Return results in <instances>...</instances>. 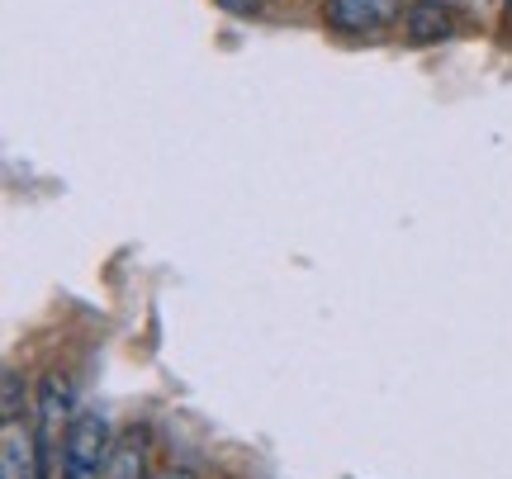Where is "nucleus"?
<instances>
[{
  "instance_id": "f257e3e1",
  "label": "nucleus",
  "mask_w": 512,
  "mask_h": 479,
  "mask_svg": "<svg viewBox=\"0 0 512 479\" xmlns=\"http://www.w3.org/2000/svg\"><path fill=\"white\" fill-rule=\"evenodd\" d=\"M0 479H43V442L19 408V375H5V427H0Z\"/></svg>"
},
{
  "instance_id": "f03ea898",
  "label": "nucleus",
  "mask_w": 512,
  "mask_h": 479,
  "mask_svg": "<svg viewBox=\"0 0 512 479\" xmlns=\"http://www.w3.org/2000/svg\"><path fill=\"white\" fill-rule=\"evenodd\" d=\"M110 456H114L110 418L81 408L72 432H67V446H62V479H105Z\"/></svg>"
},
{
  "instance_id": "7ed1b4c3",
  "label": "nucleus",
  "mask_w": 512,
  "mask_h": 479,
  "mask_svg": "<svg viewBox=\"0 0 512 479\" xmlns=\"http://www.w3.org/2000/svg\"><path fill=\"white\" fill-rule=\"evenodd\" d=\"M72 423H76L72 385H67L62 375H48V380H43V389H38V418H34V432H38V442H43V456H48V451H57V456H62Z\"/></svg>"
},
{
  "instance_id": "20e7f679",
  "label": "nucleus",
  "mask_w": 512,
  "mask_h": 479,
  "mask_svg": "<svg viewBox=\"0 0 512 479\" xmlns=\"http://www.w3.org/2000/svg\"><path fill=\"white\" fill-rule=\"evenodd\" d=\"M403 0H328V24L337 34H375L394 24Z\"/></svg>"
},
{
  "instance_id": "39448f33",
  "label": "nucleus",
  "mask_w": 512,
  "mask_h": 479,
  "mask_svg": "<svg viewBox=\"0 0 512 479\" xmlns=\"http://www.w3.org/2000/svg\"><path fill=\"white\" fill-rule=\"evenodd\" d=\"M451 29H456V15L441 0H418L408 10V38L413 43H441V38H451Z\"/></svg>"
},
{
  "instance_id": "423d86ee",
  "label": "nucleus",
  "mask_w": 512,
  "mask_h": 479,
  "mask_svg": "<svg viewBox=\"0 0 512 479\" xmlns=\"http://www.w3.org/2000/svg\"><path fill=\"white\" fill-rule=\"evenodd\" d=\"M105 479H147V437L143 432H124V437L114 442Z\"/></svg>"
},
{
  "instance_id": "0eeeda50",
  "label": "nucleus",
  "mask_w": 512,
  "mask_h": 479,
  "mask_svg": "<svg viewBox=\"0 0 512 479\" xmlns=\"http://www.w3.org/2000/svg\"><path fill=\"white\" fill-rule=\"evenodd\" d=\"M214 5H223L228 15H256V10H261L266 0H214Z\"/></svg>"
},
{
  "instance_id": "6e6552de",
  "label": "nucleus",
  "mask_w": 512,
  "mask_h": 479,
  "mask_svg": "<svg viewBox=\"0 0 512 479\" xmlns=\"http://www.w3.org/2000/svg\"><path fill=\"white\" fill-rule=\"evenodd\" d=\"M152 479H195V470H185V465H171V470H162V475Z\"/></svg>"
},
{
  "instance_id": "1a4fd4ad",
  "label": "nucleus",
  "mask_w": 512,
  "mask_h": 479,
  "mask_svg": "<svg viewBox=\"0 0 512 479\" xmlns=\"http://www.w3.org/2000/svg\"><path fill=\"white\" fill-rule=\"evenodd\" d=\"M508 10H512V0H508Z\"/></svg>"
}]
</instances>
